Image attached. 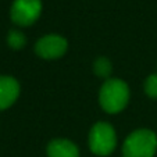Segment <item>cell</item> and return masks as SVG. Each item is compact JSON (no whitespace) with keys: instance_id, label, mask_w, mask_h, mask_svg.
I'll return each instance as SVG.
<instances>
[{"instance_id":"cell-10","label":"cell","mask_w":157,"mask_h":157,"mask_svg":"<svg viewBox=\"0 0 157 157\" xmlns=\"http://www.w3.org/2000/svg\"><path fill=\"white\" fill-rule=\"evenodd\" d=\"M145 92L149 98L157 99V74H151L145 81Z\"/></svg>"},{"instance_id":"cell-7","label":"cell","mask_w":157,"mask_h":157,"mask_svg":"<svg viewBox=\"0 0 157 157\" xmlns=\"http://www.w3.org/2000/svg\"><path fill=\"white\" fill-rule=\"evenodd\" d=\"M49 157H79L77 145L68 139H53L48 145Z\"/></svg>"},{"instance_id":"cell-5","label":"cell","mask_w":157,"mask_h":157,"mask_svg":"<svg viewBox=\"0 0 157 157\" xmlns=\"http://www.w3.org/2000/svg\"><path fill=\"white\" fill-rule=\"evenodd\" d=\"M68 49V42L56 33H50L40 38L35 44V52L40 59L44 60H56L65 54Z\"/></svg>"},{"instance_id":"cell-3","label":"cell","mask_w":157,"mask_h":157,"mask_svg":"<svg viewBox=\"0 0 157 157\" xmlns=\"http://www.w3.org/2000/svg\"><path fill=\"white\" fill-rule=\"evenodd\" d=\"M89 147L96 156H109L117 146L116 131L109 122L99 121L89 131Z\"/></svg>"},{"instance_id":"cell-8","label":"cell","mask_w":157,"mask_h":157,"mask_svg":"<svg viewBox=\"0 0 157 157\" xmlns=\"http://www.w3.org/2000/svg\"><path fill=\"white\" fill-rule=\"evenodd\" d=\"M93 71L99 78L109 79V77L111 75V71H113L111 61L107 57H98L93 63Z\"/></svg>"},{"instance_id":"cell-1","label":"cell","mask_w":157,"mask_h":157,"mask_svg":"<svg viewBox=\"0 0 157 157\" xmlns=\"http://www.w3.org/2000/svg\"><path fill=\"white\" fill-rule=\"evenodd\" d=\"M129 101V88L121 79L109 78L99 92V103L109 114H117L127 107Z\"/></svg>"},{"instance_id":"cell-2","label":"cell","mask_w":157,"mask_h":157,"mask_svg":"<svg viewBox=\"0 0 157 157\" xmlns=\"http://www.w3.org/2000/svg\"><path fill=\"white\" fill-rule=\"evenodd\" d=\"M157 150V136L150 129H136L122 145V157H153Z\"/></svg>"},{"instance_id":"cell-4","label":"cell","mask_w":157,"mask_h":157,"mask_svg":"<svg viewBox=\"0 0 157 157\" xmlns=\"http://www.w3.org/2000/svg\"><path fill=\"white\" fill-rule=\"evenodd\" d=\"M42 13V0H14L10 9V18L18 27L35 24Z\"/></svg>"},{"instance_id":"cell-9","label":"cell","mask_w":157,"mask_h":157,"mask_svg":"<svg viewBox=\"0 0 157 157\" xmlns=\"http://www.w3.org/2000/svg\"><path fill=\"white\" fill-rule=\"evenodd\" d=\"M7 44L13 50H20L27 44V36L18 29H11L7 33Z\"/></svg>"},{"instance_id":"cell-6","label":"cell","mask_w":157,"mask_h":157,"mask_svg":"<svg viewBox=\"0 0 157 157\" xmlns=\"http://www.w3.org/2000/svg\"><path fill=\"white\" fill-rule=\"evenodd\" d=\"M20 83L14 77L0 75V111L11 107L20 96Z\"/></svg>"}]
</instances>
